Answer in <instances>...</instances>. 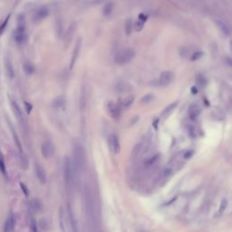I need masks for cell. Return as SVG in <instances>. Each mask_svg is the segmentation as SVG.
<instances>
[{
  "label": "cell",
  "instance_id": "cell-1",
  "mask_svg": "<svg viewBox=\"0 0 232 232\" xmlns=\"http://www.w3.org/2000/svg\"><path fill=\"white\" fill-rule=\"evenodd\" d=\"M59 224L61 232H78L76 220L72 209L68 206L66 209L61 208L59 210Z\"/></svg>",
  "mask_w": 232,
  "mask_h": 232
},
{
  "label": "cell",
  "instance_id": "cell-2",
  "mask_svg": "<svg viewBox=\"0 0 232 232\" xmlns=\"http://www.w3.org/2000/svg\"><path fill=\"white\" fill-rule=\"evenodd\" d=\"M84 164H85V153H84V150L81 144L75 143L73 150V162H72V165L75 172L76 173L81 172L84 167Z\"/></svg>",
  "mask_w": 232,
  "mask_h": 232
},
{
  "label": "cell",
  "instance_id": "cell-3",
  "mask_svg": "<svg viewBox=\"0 0 232 232\" xmlns=\"http://www.w3.org/2000/svg\"><path fill=\"white\" fill-rule=\"evenodd\" d=\"M135 56V52L131 48H126L119 51L115 56V63L117 65H122L130 63Z\"/></svg>",
  "mask_w": 232,
  "mask_h": 232
},
{
  "label": "cell",
  "instance_id": "cell-4",
  "mask_svg": "<svg viewBox=\"0 0 232 232\" xmlns=\"http://www.w3.org/2000/svg\"><path fill=\"white\" fill-rule=\"evenodd\" d=\"M75 171L72 165V161L69 159L68 157L65 158L64 161V175H65V181L66 187L68 189H71L73 183V180H75Z\"/></svg>",
  "mask_w": 232,
  "mask_h": 232
},
{
  "label": "cell",
  "instance_id": "cell-5",
  "mask_svg": "<svg viewBox=\"0 0 232 232\" xmlns=\"http://www.w3.org/2000/svg\"><path fill=\"white\" fill-rule=\"evenodd\" d=\"M11 106H12V110L16 115V117L19 124L22 126L23 128L27 129V120H26V117L25 113L23 112L22 109H21L19 105L14 101L11 102Z\"/></svg>",
  "mask_w": 232,
  "mask_h": 232
},
{
  "label": "cell",
  "instance_id": "cell-6",
  "mask_svg": "<svg viewBox=\"0 0 232 232\" xmlns=\"http://www.w3.org/2000/svg\"><path fill=\"white\" fill-rule=\"evenodd\" d=\"M14 40L16 44H22L26 38V30H25V22H18V26L14 31L13 34Z\"/></svg>",
  "mask_w": 232,
  "mask_h": 232
},
{
  "label": "cell",
  "instance_id": "cell-7",
  "mask_svg": "<svg viewBox=\"0 0 232 232\" xmlns=\"http://www.w3.org/2000/svg\"><path fill=\"white\" fill-rule=\"evenodd\" d=\"M41 153L46 159H50L55 153V146L50 142H45L41 146Z\"/></svg>",
  "mask_w": 232,
  "mask_h": 232
},
{
  "label": "cell",
  "instance_id": "cell-8",
  "mask_svg": "<svg viewBox=\"0 0 232 232\" xmlns=\"http://www.w3.org/2000/svg\"><path fill=\"white\" fill-rule=\"evenodd\" d=\"M48 15H49L48 8L46 6H42L38 8L35 12L33 16V20H34V22H40V21H42L43 19L46 18Z\"/></svg>",
  "mask_w": 232,
  "mask_h": 232
},
{
  "label": "cell",
  "instance_id": "cell-9",
  "mask_svg": "<svg viewBox=\"0 0 232 232\" xmlns=\"http://www.w3.org/2000/svg\"><path fill=\"white\" fill-rule=\"evenodd\" d=\"M174 79L173 73L170 71H164L161 73L160 76V84L162 86H167L169 85Z\"/></svg>",
  "mask_w": 232,
  "mask_h": 232
},
{
  "label": "cell",
  "instance_id": "cell-10",
  "mask_svg": "<svg viewBox=\"0 0 232 232\" xmlns=\"http://www.w3.org/2000/svg\"><path fill=\"white\" fill-rule=\"evenodd\" d=\"M4 67H5L6 75H7V77L10 78V79H12L15 76V70H14L12 60L10 59V57H8V56H6L5 57V60H4Z\"/></svg>",
  "mask_w": 232,
  "mask_h": 232
},
{
  "label": "cell",
  "instance_id": "cell-11",
  "mask_svg": "<svg viewBox=\"0 0 232 232\" xmlns=\"http://www.w3.org/2000/svg\"><path fill=\"white\" fill-rule=\"evenodd\" d=\"M81 46H82V40L81 39H78L76 44H75V49L73 51V56H72V58H71V62H70V69L72 70L75 66V63L78 59V56H79V54H80V50H81Z\"/></svg>",
  "mask_w": 232,
  "mask_h": 232
},
{
  "label": "cell",
  "instance_id": "cell-12",
  "mask_svg": "<svg viewBox=\"0 0 232 232\" xmlns=\"http://www.w3.org/2000/svg\"><path fill=\"white\" fill-rule=\"evenodd\" d=\"M106 109L110 116L113 119H118L120 116V111L119 108L116 106V104L112 102H108L106 104Z\"/></svg>",
  "mask_w": 232,
  "mask_h": 232
},
{
  "label": "cell",
  "instance_id": "cell-13",
  "mask_svg": "<svg viewBox=\"0 0 232 232\" xmlns=\"http://www.w3.org/2000/svg\"><path fill=\"white\" fill-rule=\"evenodd\" d=\"M35 171H36V175L38 179V181L44 184L46 182V171L45 169L43 168L41 164L39 163H36V168H35Z\"/></svg>",
  "mask_w": 232,
  "mask_h": 232
},
{
  "label": "cell",
  "instance_id": "cell-14",
  "mask_svg": "<svg viewBox=\"0 0 232 232\" xmlns=\"http://www.w3.org/2000/svg\"><path fill=\"white\" fill-rule=\"evenodd\" d=\"M15 218H14V216L13 215H10L6 223H5V227H4V231L5 232H14L15 230Z\"/></svg>",
  "mask_w": 232,
  "mask_h": 232
},
{
  "label": "cell",
  "instance_id": "cell-15",
  "mask_svg": "<svg viewBox=\"0 0 232 232\" xmlns=\"http://www.w3.org/2000/svg\"><path fill=\"white\" fill-rule=\"evenodd\" d=\"M111 146H112V150L113 151L114 153H119L120 150H121V146H120V142H119V138L117 135H112L111 137Z\"/></svg>",
  "mask_w": 232,
  "mask_h": 232
},
{
  "label": "cell",
  "instance_id": "cell-16",
  "mask_svg": "<svg viewBox=\"0 0 232 232\" xmlns=\"http://www.w3.org/2000/svg\"><path fill=\"white\" fill-rule=\"evenodd\" d=\"M200 114V109L196 104H191L189 108V115L191 120H196Z\"/></svg>",
  "mask_w": 232,
  "mask_h": 232
},
{
  "label": "cell",
  "instance_id": "cell-17",
  "mask_svg": "<svg viewBox=\"0 0 232 232\" xmlns=\"http://www.w3.org/2000/svg\"><path fill=\"white\" fill-rule=\"evenodd\" d=\"M215 24L218 26V28L225 36H229V34H230V28L228 27V26L226 23H224L223 21H221V20H216L215 21Z\"/></svg>",
  "mask_w": 232,
  "mask_h": 232
},
{
  "label": "cell",
  "instance_id": "cell-18",
  "mask_svg": "<svg viewBox=\"0 0 232 232\" xmlns=\"http://www.w3.org/2000/svg\"><path fill=\"white\" fill-rule=\"evenodd\" d=\"M23 69H24V72L26 73V75H32V73L35 72L34 65H32V63L29 62V61L24 62V64H23Z\"/></svg>",
  "mask_w": 232,
  "mask_h": 232
},
{
  "label": "cell",
  "instance_id": "cell-19",
  "mask_svg": "<svg viewBox=\"0 0 232 232\" xmlns=\"http://www.w3.org/2000/svg\"><path fill=\"white\" fill-rule=\"evenodd\" d=\"M177 102H173V103H171V104H169L168 106L162 111V115L163 116L164 118H167L169 115H170L172 112V111L175 109V107H176V105H177Z\"/></svg>",
  "mask_w": 232,
  "mask_h": 232
},
{
  "label": "cell",
  "instance_id": "cell-20",
  "mask_svg": "<svg viewBox=\"0 0 232 232\" xmlns=\"http://www.w3.org/2000/svg\"><path fill=\"white\" fill-rule=\"evenodd\" d=\"M227 206H228V200L226 199H223L222 200L220 201V204H219V207H218V209L217 211V214H216V217H220L224 213V211L227 209Z\"/></svg>",
  "mask_w": 232,
  "mask_h": 232
},
{
  "label": "cell",
  "instance_id": "cell-21",
  "mask_svg": "<svg viewBox=\"0 0 232 232\" xmlns=\"http://www.w3.org/2000/svg\"><path fill=\"white\" fill-rule=\"evenodd\" d=\"M30 207H31V209L34 210V211H40L41 209H42V204H41L39 199H34L31 200Z\"/></svg>",
  "mask_w": 232,
  "mask_h": 232
},
{
  "label": "cell",
  "instance_id": "cell-22",
  "mask_svg": "<svg viewBox=\"0 0 232 232\" xmlns=\"http://www.w3.org/2000/svg\"><path fill=\"white\" fill-rule=\"evenodd\" d=\"M112 9H113V3L109 2L107 4H105V6L102 8V15L104 16H108L112 12Z\"/></svg>",
  "mask_w": 232,
  "mask_h": 232
},
{
  "label": "cell",
  "instance_id": "cell-23",
  "mask_svg": "<svg viewBox=\"0 0 232 232\" xmlns=\"http://www.w3.org/2000/svg\"><path fill=\"white\" fill-rule=\"evenodd\" d=\"M29 227H30V232H38L36 220L34 218L33 216H30L29 218Z\"/></svg>",
  "mask_w": 232,
  "mask_h": 232
},
{
  "label": "cell",
  "instance_id": "cell-24",
  "mask_svg": "<svg viewBox=\"0 0 232 232\" xmlns=\"http://www.w3.org/2000/svg\"><path fill=\"white\" fill-rule=\"evenodd\" d=\"M11 131H12V134H13V139H14V141H15V142H16V147L18 148V150H19V152H20V153H23L22 145H21L20 140H19V138H18V136H17L16 132L14 131V129H13V128H11Z\"/></svg>",
  "mask_w": 232,
  "mask_h": 232
},
{
  "label": "cell",
  "instance_id": "cell-25",
  "mask_svg": "<svg viewBox=\"0 0 232 232\" xmlns=\"http://www.w3.org/2000/svg\"><path fill=\"white\" fill-rule=\"evenodd\" d=\"M133 101H134V96H132V95L127 96L122 101V107L123 108H129L132 104Z\"/></svg>",
  "mask_w": 232,
  "mask_h": 232
},
{
  "label": "cell",
  "instance_id": "cell-26",
  "mask_svg": "<svg viewBox=\"0 0 232 232\" xmlns=\"http://www.w3.org/2000/svg\"><path fill=\"white\" fill-rule=\"evenodd\" d=\"M64 104H65V99L63 98L62 96L56 97L54 101H53V106L56 107V108L62 107Z\"/></svg>",
  "mask_w": 232,
  "mask_h": 232
},
{
  "label": "cell",
  "instance_id": "cell-27",
  "mask_svg": "<svg viewBox=\"0 0 232 232\" xmlns=\"http://www.w3.org/2000/svg\"><path fill=\"white\" fill-rule=\"evenodd\" d=\"M10 17H11V15L9 14V15L6 17V19L3 21V23L1 24V26H0V36H1L4 34L5 30H6V26H7V25H8V22H9V20H10Z\"/></svg>",
  "mask_w": 232,
  "mask_h": 232
},
{
  "label": "cell",
  "instance_id": "cell-28",
  "mask_svg": "<svg viewBox=\"0 0 232 232\" xmlns=\"http://www.w3.org/2000/svg\"><path fill=\"white\" fill-rule=\"evenodd\" d=\"M132 27H133V24L132 22V20L131 19H128L125 22V34L127 35V36H130L132 34Z\"/></svg>",
  "mask_w": 232,
  "mask_h": 232
},
{
  "label": "cell",
  "instance_id": "cell-29",
  "mask_svg": "<svg viewBox=\"0 0 232 232\" xmlns=\"http://www.w3.org/2000/svg\"><path fill=\"white\" fill-rule=\"evenodd\" d=\"M21 156H20V162H21V166H22L23 169L26 170L27 167H28V160H27V157L23 153H20Z\"/></svg>",
  "mask_w": 232,
  "mask_h": 232
},
{
  "label": "cell",
  "instance_id": "cell-30",
  "mask_svg": "<svg viewBox=\"0 0 232 232\" xmlns=\"http://www.w3.org/2000/svg\"><path fill=\"white\" fill-rule=\"evenodd\" d=\"M85 93H84V90L82 91L81 93V98H80V109L81 111H84V108H85Z\"/></svg>",
  "mask_w": 232,
  "mask_h": 232
},
{
  "label": "cell",
  "instance_id": "cell-31",
  "mask_svg": "<svg viewBox=\"0 0 232 232\" xmlns=\"http://www.w3.org/2000/svg\"><path fill=\"white\" fill-rule=\"evenodd\" d=\"M154 98V95L152 93H149V94H146V95H144L141 100H140V102L142 103H148L150 102L151 101H152Z\"/></svg>",
  "mask_w": 232,
  "mask_h": 232
},
{
  "label": "cell",
  "instance_id": "cell-32",
  "mask_svg": "<svg viewBox=\"0 0 232 232\" xmlns=\"http://www.w3.org/2000/svg\"><path fill=\"white\" fill-rule=\"evenodd\" d=\"M158 158H159V155H153L152 158H150V159H148L146 162H145V165L146 166H151L152 165L153 163H155L158 160Z\"/></svg>",
  "mask_w": 232,
  "mask_h": 232
},
{
  "label": "cell",
  "instance_id": "cell-33",
  "mask_svg": "<svg viewBox=\"0 0 232 232\" xmlns=\"http://www.w3.org/2000/svg\"><path fill=\"white\" fill-rule=\"evenodd\" d=\"M0 172L3 174H6V166H5V162H4V159L1 154V152H0Z\"/></svg>",
  "mask_w": 232,
  "mask_h": 232
},
{
  "label": "cell",
  "instance_id": "cell-34",
  "mask_svg": "<svg viewBox=\"0 0 232 232\" xmlns=\"http://www.w3.org/2000/svg\"><path fill=\"white\" fill-rule=\"evenodd\" d=\"M197 83H198V84L199 86H201V87H203V86H205L206 85V79L204 78V76H202V75H199L198 77H197Z\"/></svg>",
  "mask_w": 232,
  "mask_h": 232
},
{
  "label": "cell",
  "instance_id": "cell-35",
  "mask_svg": "<svg viewBox=\"0 0 232 232\" xmlns=\"http://www.w3.org/2000/svg\"><path fill=\"white\" fill-rule=\"evenodd\" d=\"M39 226H40V228H41L42 229H44V230H46V229L48 228V227H49V225H48V223H47V220H46V218L41 219V220H40Z\"/></svg>",
  "mask_w": 232,
  "mask_h": 232
},
{
  "label": "cell",
  "instance_id": "cell-36",
  "mask_svg": "<svg viewBox=\"0 0 232 232\" xmlns=\"http://www.w3.org/2000/svg\"><path fill=\"white\" fill-rule=\"evenodd\" d=\"M202 56H203L202 52H196V53H194V54L192 55V56H191V61H197Z\"/></svg>",
  "mask_w": 232,
  "mask_h": 232
},
{
  "label": "cell",
  "instance_id": "cell-37",
  "mask_svg": "<svg viewBox=\"0 0 232 232\" xmlns=\"http://www.w3.org/2000/svg\"><path fill=\"white\" fill-rule=\"evenodd\" d=\"M25 107H26V112L27 114L31 113V112H32V109H33V106H32V104L27 102H25Z\"/></svg>",
  "mask_w": 232,
  "mask_h": 232
},
{
  "label": "cell",
  "instance_id": "cell-38",
  "mask_svg": "<svg viewBox=\"0 0 232 232\" xmlns=\"http://www.w3.org/2000/svg\"><path fill=\"white\" fill-rule=\"evenodd\" d=\"M20 187H21V189H22V191H23L24 194H25L26 196H27V195H28V189H27V187H26L24 183H20Z\"/></svg>",
  "mask_w": 232,
  "mask_h": 232
},
{
  "label": "cell",
  "instance_id": "cell-39",
  "mask_svg": "<svg viewBox=\"0 0 232 232\" xmlns=\"http://www.w3.org/2000/svg\"><path fill=\"white\" fill-rule=\"evenodd\" d=\"M192 155H193V151H189V152H185L184 158H185V159H189V158H191Z\"/></svg>",
  "mask_w": 232,
  "mask_h": 232
},
{
  "label": "cell",
  "instance_id": "cell-40",
  "mask_svg": "<svg viewBox=\"0 0 232 232\" xmlns=\"http://www.w3.org/2000/svg\"><path fill=\"white\" fill-rule=\"evenodd\" d=\"M225 62H226V64L230 66L232 68V58L231 57H226L225 58Z\"/></svg>",
  "mask_w": 232,
  "mask_h": 232
},
{
  "label": "cell",
  "instance_id": "cell-41",
  "mask_svg": "<svg viewBox=\"0 0 232 232\" xmlns=\"http://www.w3.org/2000/svg\"><path fill=\"white\" fill-rule=\"evenodd\" d=\"M198 93V89L195 87V86H193L192 88H191V93H193V94H196Z\"/></svg>",
  "mask_w": 232,
  "mask_h": 232
}]
</instances>
